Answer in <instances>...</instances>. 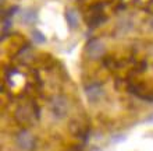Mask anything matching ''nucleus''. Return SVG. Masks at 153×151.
I'll use <instances>...</instances> for the list:
<instances>
[{
  "label": "nucleus",
  "mask_w": 153,
  "mask_h": 151,
  "mask_svg": "<svg viewBox=\"0 0 153 151\" xmlns=\"http://www.w3.org/2000/svg\"><path fill=\"white\" fill-rule=\"evenodd\" d=\"M16 143H17V147L20 148L21 151H32L33 148H35L36 141H35L33 134H31V133L27 130H22L17 134Z\"/></svg>",
  "instance_id": "obj_1"
},
{
  "label": "nucleus",
  "mask_w": 153,
  "mask_h": 151,
  "mask_svg": "<svg viewBox=\"0 0 153 151\" xmlns=\"http://www.w3.org/2000/svg\"><path fill=\"white\" fill-rule=\"evenodd\" d=\"M50 108H52V113L54 115L56 118L61 119L68 113V101H67L64 97L57 95V97H54V98L52 99Z\"/></svg>",
  "instance_id": "obj_2"
},
{
  "label": "nucleus",
  "mask_w": 153,
  "mask_h": 151,
  "mask_svg": "<svg viewBox=\"0 0 153 151\" xmlns=\"http://www.w3.org/2000/svg\"><path fill=\"white\" fill-rule=\"evenodd\" d=\"M85 50H86V55H88L91 59H99L102 55H105L106 48H105V45H103L102 41L93 38V39H91V41L86 44Z\"/></svg>",
  "instance_id": "obj_3"
},
{
  "label": "nucleus",
  "mask_w": 153,
  "mask_h": 151,
  "mask_svg": "<svg viewBox=\"0 0 153 151\" xmlns=\"http://www.w3.org/2000/svg\"><path fill=\"white\" fill-rule=\"evenodd\" d=\"M85 94H86V98L91 102H96L102 98L103 90H102V87L99 86V84L93 83V84H89V86L85 88Z\"/></svg>",
  "instance_id": "obj_4"
},
{
  "label": "nucleus",
  "mask_w": 153,
  "mask_h": 151,
  "mask_svg": "<svg viewBox=\"0 0 153 151\" xmlns=\"http://www.w3.org/2000/svg\"><path fill=\"white\" fill-rule=\"evenodd\" d=\"M38 18V14H36V10L33 8H25L24 11L21 13V21L24 24H28V25H32Z\"/></svg>",
  "instance_id": "obj_5"
},
{
  "label": "nucleus",
  "mask_w": 153,
  "mask_h": 151,
  "mask_svg": "<svg viewBox=\"0 0 153 151\" xmlns=\"http://www.w3.org/2000/svg\"><path fill=\"white\" fill-rule=\"evenodd\" d=\"M65 18H67V23H68V25L71 27V28H76L78 27V14H76V11L74 10V8H70V10H67V13H65Z\"/></svg>",
  "instance_id": "obj_6"
},
{
  "label": "nucleus",
  "mask_w": 153,
  "mask_h": 151,
  "mask_svg": "<svg viewBox=\"0 0 153 151\" xmlns=\"http://www.w3.org/2000/svg\"><path fill=\"white\" fill-rule=\"evenodd\" d=\"M32 39L36 42V44H40V45L46 42V37H45L40 31H38V29H33L32 31Z\"/></svg>",
  "instance_id": "obj_7"
},
{
  "label": "nucleus",
  "mask_w": 153,
  "mask_h": 151,
  "mask_svg": "<svg viewBox=\"0 0 153 151\" xmlns=\"http://www.w3.org/2000/svg\"><path fill=\"white\" fill-rule=\"evenodd\" d=\"M91 151H100V150H99L97 147H93V148H91Z\"/></svg>",
  "instance_id": "obj_8"
},
{
  "label": "nucleus",
  "mask_w": 153,
  "mask_h": 151,
  "mask_svg": "<svg viewBox=\"0 0 153 151\" xmlns=\"http://www.w3.org/2000/svg\"><path fill=\"white\" fill-rule=\"evenodd\" d=\"M150 25H152V28H153V18L150 20Z\"/></svg>",
  "instance_id": "obj_9"
}]
</instances>
